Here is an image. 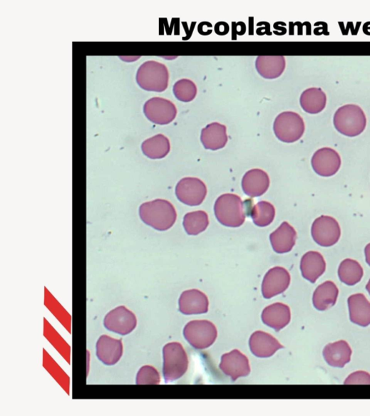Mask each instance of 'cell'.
Here are the masks:
<instances>
[{
	"label": "cell",
	"mask_w": 370,
	"mask_h": 416,
	"mask_svg": "<svg viewBox=\"0 0 370 416\" xmlns=\"http://www.w3.org/2000/svg\"><path fill=\"white\" fill-rule=\"evenodd\" d=\"M139 216L144 224L160 232L170 229L178 218L174 205L163 199L142 204L139 208Z\"/></svg>",
	"instance_id": "obj_1"
},
{
	"label": "cell",
	"mask_w": 370,
	"mask_h": 416,
	"mask_svg": "<svg viewBox=\"0 0 370 416\" xmlns=\"http://www.w3.org/2000/svg\"><path fill=\"white\" fill-rule=\"evenodd\" d=\"M215 212L219 222L227 227H240L245 222L244 203L235 194L221 195L215 202Z\"/></svg>",
	"instance_id": "obj_2"
},
{
	"label": "cell",
	"mask_w": 370,
	"mask_h": 416,
	"mask_svg": "<svg viewBox=\"0 0 370 416\" xmlns=\"http://www.w3.org/2000/svg\"><path fill=\"white\" fill-rule=\"evenodd\" d=\"M136 80L145 90L161 93L168 88L170 73L165 65L153 61H147L139 68Z\"/></svg>",
	"instance_id": "obj_3"
},
{
	"label": "cell",
	"mask_w": 370,
	"mask_h": 416,
	"mask_svg": "<svg viewBox=\"0 0 370 416\" xmlns=\"http://www.w3.org/2000/svg\"><path fill=\"white\" fill-rule=\"evenodd\" d=\"M334 125L339 133L353 137L364 131L366 118L361 108L354 104H347L335 113Z\"/></svg>",
	"instance_id": "obj_4"
},
{
	"label": "cell",
	"mask_w": 370,
	"mask_h": 416,
	"mask_svg": "<svg viewBox=\"0 0 370 416\" xmlns=\"http://www.w3.org/2000/svg\"><path fill=\"white\" fill-rule=\"evenodd\" d=\"M163 374L166 383L181 378L188 368L187 355L180 343H170L163 348Z\"/></svg>",
	"instance_id": "obj_5"
},
{
	"label": "cell",
	"mask_w": 370,
	"mask_h": 416,
	"mask_svg": "<svg viewBox=\"0 0 370 416\" xmlns=\"http://www.w3.org/2000/svg\"><path fill=\"white\" fill-rule=\"evenodd\" d=\"M274 131L279 140L287 143L295 142L301 139L304 133V122L296 113H282L274 121Z\"/></svg>",
	"instance_id": "obj_6"
},
{
	"label": "cell",
	"mask_w": 370,
	"mask_h": 416,
	"mask_svg": "<svg viewBox=\"0 0 370 416\" xmlns=\"http://www.w3.org/2000/svg\"><path fill=\"white\" fill-rule=\"evenodd\" d=\"M216 326L207 321H193L186 325L184 336L196 349H205L212 345L217 338Z\"/></svg>",
	"instance_id": "obj_7"
},
{
	"label": "cell",
	"mask_w": 370,
	"mask_h": 416,
	"mask_svg": "<svg viewBox=\"0 0 370 416\" xmlns=\"http://www.w3.org/2000/svg\"><path fill=\"white\" fill-rule=\"evenodd\" d=\"M143 113L146 118L155 125H165L173 123L178 115L175 103L170 100L154 97L145 103Z\"/></svg>",
	"instance_id": "obj_8"
},
{
	"label": "cell",
	"mask_w": 370,
	"mask_h": 416,
	"mask_svg": "<svg viewBox=\"0 0 370 416\" xmlns=\"http://www.w3.org/2000/svg\"><path fill=\"white\" fill-rule=\"evenodd\" d=\"M311 234L315 243L324 247H330L339 242L341 229L334 218L322 216L314 221Z\"/></svg>",
	"instance_id": "obj_9"
},
{
	"label": "cell",
	"mask_w": 370,
	"mask_h": 416,
	"mask_svg": "<svg viewBox=\"0 0 370 416\" xmlns=\"http://www.w3.org/2000/svg\"><path fill=\"white\" fill-rule=\"evenodd\" d=\"M137 318L133 312L124 306H120L105 316L103 326L106 329L115 333L127 336L137 326Z\"/></svg>",
	"instance_id": "obj_10"
},
{
	"label": "cell",
	"mask_w": 370,
	"mask_h": 416,
	"mask_svg": "<svg viewBox=\"0 0 370 416\" xmlns=\"http://www.w3.org/2000/svg\"><path fill=\"white\" fill-rule=\"evenodd\" d=\"M311 165L317 175L324 177H330L339 171L341 159L339 152L334 149L323 147L314 153Z\"/></svg>",
	"instance_id": "obj_11"
},
{
	"label": "cell",
	"mask_w": 370,
	"mask_h": 416,
	"mask_svg": "<svg viewBox=\"0 0 370 416\" xmlns=\"http://www.w3.org/2000/svg\"><path fill=\"white\" fill-rule=\"evenodd\" d=\"M176 195L181 202L187 205L198 206L205 199L207 187L205 183L197 178H184L177 184Z\"/></svg>",
	"instance_id": "obj_12"
},
{
	"label": "cell",
	"mask_w": 370,
	"mask_h": 416,
	"mask_svg": "<svg viewBox=\"0 0 370 416\" xmlns=\"http://www.w3.org/2000/svg\"><path fill=\"white\" fill-rule=\"evenodd\" d=\"M220 368L233 382L240 378L247 377L250 373L247 357L237 349L222 355Z\"/></svg>",
	"instance_id": "obj_13"
},
{
	"label": "cell",
	"mask_w": 370,
	"mask_h": 416,
	"mask_svg": "<svg viewBox=\"0 0 370 416\" xmlns=\"http://www.w3.org/2000/svg\"><path fill=\"white\" fill-rule=\"evenodd\" d=\"M291 276L288 271L282 267L273 268L264 277L262 293L264 298H272L284 293L289 286Z\"/></svg>",
	"instance_id": "obj_14"
},
{
	"label": "cell",
	"mask_w": 370,
	"mask_h": 416,
	"mask_svg": "<svg viewBox=\"0 0 370 416\" xmlns=\"http://www.w3.org/2000/svg\"><path fill=\"white\" fill-rule=\"evenodd\" d=\"M123 355V344L120 339L103 335L96 343V355L105 365L113 366Z\"/></svg>",
	"instance_id": "obj_15"
},
{
	"label": "cell",
	"mask_w": 370,
	"mask_h": 416,
	"mask_svg": "<svg viewBox=\"0 0 370 416\" xmlns=\"http://www.w3.org/2000/svg\"><path fill=\"white\" fill-rule=\"evenodd\" d=\"M300 270L304 279L314 284L326 272V260L320 252L309 251L302 257Z\"/></svg>",
	"instance_id": "obj_16"
},
{
	"label": "cell",
	"mask_w": 370,
	"mask_h": 416,
	"mask_svg": "<svg viewBox=\"0 0 370 416\" xmlns=\"http://www.w3.org/2000/svg\"><path fill=\"white\" fill-rule=\"evenodd\" d=\"M180 311L183 314L200 315L207 313L209 301L202 291L192 289L184 291L179 301Z\"/></svg>",
	"instance_id": "obj_17"
},
{
	"label": "cell",
	"mask_w": 370,
	"mask_h": 416,
	"mask_svg": "<svg viewBox=\"0 0 370 416\" xmlns=\"http://www.w3.org/2000/svg\"><path fill=\"white\" fill-rule=\"evenodd\" d=\"M269 186L270 179L268 174L257 169L248 171L242 181L244 192L251 197L263 195L268 191Z\"/></svg>",
	"instance_id": "obj_18"
},
{
	"label": "cell",
	"mask_w": 370,
	"mask_h": 416,
	"mask_svg": "<svg viewBox=\"0 0 370 416\" xmlns=\"http://www.w3.org/2000/svg\"><path fill=\"white\" fill-rule=\"evenodd\" d=\"M252 353L259 358H269L284 346L272 335L262 332H255L250 338Z\"/></svg>",
	"instance_id": "obj_19"
},
{
	"label": "cell",
	"mask_w": 370,
	"mask_h": 416,
	"mask_svg": "<svg viewBox=\"0 0 370 416\" xmlns=\"http://www.w3.org/2000/svg\"><path fill=\"white\" fill-rule=\"evenodd\" d=\"M262 321L264 324L279 331L287 326L291 321L290 308L282 303H275L263 310Z\"/></svg>",
	"instance_id": "obj_20"
},
{
	"label": "cell",
	"mask_w": 370,
	"mask_h": 416,
	"mask_svg": "<svg viewBox=\"0 0 370 416\" xmlns=\"http://www.w3.org/2000/svg\"><path fill=\"white\" fill-rule=\"evenodd\" d=\"M200 140L207 150H217L224 148L228 142L227 127L218 123L207 125L201 131Z\"/></svg>",
	"instance_id": "obj_21"
},
{
	"label": "cell",
	"mask_w": 370,
	"mask_h": 416,
	"mask_svg": "<svg viewBox=\"0 0 370 416\" xmlns=\"http://www.w3.org/2000/svg\"><path fill=\"white\" fill-rule=\"evenodd\" d=\"M350 321L361 327L370 325V302L362 293L351 295L348 298Z\"/></svg>",
	"instance_id": "obj_22"
},
{
	"label": "cell",
	"mask_w": 370,
	"mask_h": 416,
	"mask_svg": "<svg viewBox=\"0 0 370 416\" xmlns=\"http://www.w3.org/2000/svg\"><path fill=\"white\" fill-rule=\"evenodd\" d=\"M296 230L286 222H283L270 235V241L273 249L278 254H285L291 251L296 244Z\"/></svg>",
	"instance_id": "obj_23"
},
{
	"label": "cell",
	"mask_w": 370,
	"mask_h": 416,
	"mask_svg": "<svg viewBox=\"0 0 370 416\" xmlns=\"http://www.w3.org/2000/svg\"><path fill=\"white\" fill-rule=\"evenodd\" d=\"M324 357L330 366L343 368L350 362L352 350L347 342L339 340L328 344L324 350Z\"/></svg>",
	"instance_id": "obj_24"
},
{
	"label": "cell",
	"mask_w": 370,
	"mask_h": 416,
	"mask_svg": "<svg viewBox=\"0 0 370 416\" xmlns=\"http://www.w3.org/2000/svg\"><path fill=\"white\" fill-rule=\"evenodd\" d=\"M255 68L262 78L276 79L284 72L286 60L284 56H259L255 61Z\"/></svg>",
	"instance_id": "obj_25"
},
{
	"label": "cell",
	"mask_w": 370,
	"mask_h": 416,
	"mask_svg": "<svg viewBox=\"0 0 370 416\" xmlns=\"http://www.w3.org/2000/svg\"><path fill=\"white\" fill-rule=\"evenodd\" d=\"M299 101L301 108L305 113L317 115L326 108L327 96L322 88H310L302 93Z\"/></svg>",
	"instance_id": "obj_26"
},
{
	"label": "cell",
	"mask_w": 370,
	"mask_h": 416,
	"mask_svg": "<svg viewBox=\"0 0 370 416\" xmlns=\"http://www.w3.org/2000/svg\"><path fill=\"white\" fill-rule=\"evenodd\" d=\"M339 293V288L334 282H324L313 293L312 303L314 308L319 311L328 310L336 304Z\"/></svg>",
	"instance_id": "obj_27"
},
{
	"label": "cell",
	"mask_w": 370,
	"mask_h": 416,
	"mask_svg": "<svg viewBox=\"0 0 370 416\" xmlns=\"http://www.w3.org/2000/svg\"><path fill=\"white\" fill-rule=\"evenodd\" d=\"M143 154L150 160H162L170 153V140L164 135H155L145 140L141 145Z\"/></svg>",
	"instance_id": "obj_28"
},
{
	"label": "cell",
	"mask_w": 370,
	"mask_h": 416,
	"mask_svg": "<svg viewBox=\"0 0 370 416\" xmlns=\"http://www.w3.org/2000/svg\"><path fill=\"white\" fill-rule=\"evenodd\" d=\"M338 274L342 283L347 286H354L362 279L364 271L356 260L346 259L340 264Z\"/></svg>",
	"instance_id": "obj_29"
},
{
	"label": "cell",
	"mask_w": 370,
	"mask_h": 416,
	"mask_svg": "<svg viewBox=\"0 0 370 416\" xmlns=\"http://www.w3.org/2000/svg\"><path fill=\"white\" fill-rule=\"evenodd\" d=\"M276 217L274 206L267 201L257 202L251 211V218L253 223L259 227H267L271 225Z\"/></svg>",
	"instance_id": "obj_30"
},
{
	"label": "cell",
	"mask_w": 370,
	"mask_h": 416,
	"mask_svg": "<svg viewBox=\"0 0 370 416\" xmlns=\"http://www.w3.org/2000/svg\"><path fill=\"white\" fill-rule=\"evenodd\" d=\"M183 226L188 235H198L209 226L208 216L202 211L187 214L184 217Z\"/></svg>",
	"instance_id": "obj_31"
},
{
	"label": "cell",
	"mask_w": 370,
	"mask_h": 416,
	"mask_svg": "<svg viewBox=\"0 0 370 416\" xmlns=\"http://www.w3.org/2000/svg\"><path fill=\"white\" fill-rule=\"evenodd\" d=\"M175 96L180 101L190 102L197 93L196 85L189 79H182L175 83L173 87Z\"/></svg>",
	"instance_id": "obj_32"
},
{
	"label": "cell",
	"mask_w": 370,
	"mask_h": 416,
	"mask_svg": "<svg viewBox=\"0 0 370 416\" xmlns=\"http://www.w3.org/2000/svg\"><path fill=\"white\" fill-rule=\"evenodd\" d=\"M161 382L160 375L151 366H144L140 369L136 377V384L160 385Z\"/></svg>",
	"instance_id": "obj_33"
},
{
	"label": "cell",
	"mask_w": 370,
	"mask_h": 416,
	"mask_svg": "<svg viewBox=\"0 0 370 416\" xmlns=\"http://www.w3.org/2000/svg\"><path fill=\"white\" fill-rule=\"evenodd\" d=\"M344 385H370V375L363 371L354 373L345 380Z\"/></svg>",
	"instance_id": "obj_34"
},
{
	"label": "cell",
	"mask_w": 370,
	"mask_h": 416,
	"mask_svg": "<svg viewBox=\"0 0 370 416\" xmlns=\"http://www.w3.org/2000/svg\"><path fill=\"white\" fill-rule=\"evenodd\" d=\"M364 254L366 258V262L369 265V266H370V243L365 246Z\"/></svg>",
	"instance_id": "obj_35"
},
{
	"label": "cell",
	"mask_w": 370,
	"mask_h": 416,
	"mask_svg": "<svg viewBox=\"0 0 370 416\" xmlns=\"http://www.w3.org/2000/svg\"><path fill=\"white\" fill-rule=\"evenodd\" d=\"M366 289L370 295V279L369 280V281L366 286Z\"/></svg>",
	"instance_id": "obj_36"
}]
</instances>
